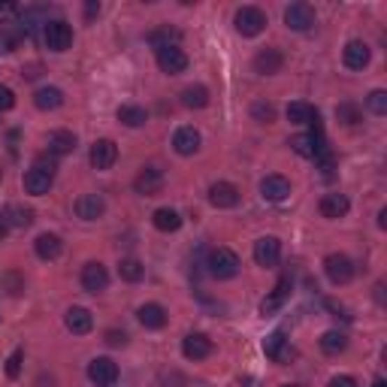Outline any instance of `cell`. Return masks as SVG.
<instances>
[{"label":"cell","instance_id":"obj_1","mask_svg":"<svg viewBox=\"0 0 387 387\" xmlns=\"http://www.w3.org/2000/svg\"><path fill=\"white\" fill-rule=\"evenodd\" d=\"M43 43L49 52H67L73 45V27L67 22H61V18H54V22H45L43 24Z\"/></svg>","mask_w":387,"mask_h":387},{"label":"cell","instance_id":"obj_2","mask_svg":"<svg viewBox=\"0 0 387 387\" xmlns=\"http://www.w3.org/2000/svg\"><path fill=\"white\" fill-rule=\"evenodd\" d=\"M239 254L230 251V248H215V251L209 254V272L215 275V279H233V275L239 272Z\"/></svg>","mask_w":387,"mask_h":387},{"label":"cell","instance_id":"obj_3","mask_svg":"<svg viewBox=\"0 0 387 387\" xmlns=\"http://www.w3.org/2000/svg\"><path fill=\"white\" fill-rule=\"evenodd\" d=\"M324 272L333 284H348L354 279V263H351V257H345V254H327Z\"/></svg>","mask_w":387,"mask_h":387},{"label":"cell","instance_id":"obj_4","mask_svg":"<svg viewBox=\"0 0 387 387\" xmlns=\"http://www.w3.org/2000/svg\"><path fill=\"white\" fill-rule=\"evenodd\" d=\"M88 379L97 387L115 384L118 381V363L112 360V357H94V360L88 363Z\"/></svg>","mask_w":387,"mask_h":387},{"label":"cell","instance_id":"obj_5","mask_svg":"<svg viewBox=\"0 0 387 387\" xmlns=\"http://www.w3.org/2000/svg\"><path fill=\"white\" fill-rule=\"evenodd\" d=\"M284 24L291 27V31H312L315 27V9H312L309 3H291L288 9H284Z\"/></svg>","mask_w":387,"mask_h":387},{"label":"cell","instance_id":"obj_6","mask_svg":"<svg viewBox=\"0 0 387 387\" xmlns=\"http://www.w3.org/2000/svg\"><path fill=\"white\" fill-rule=\"evenodd\" d=\"M266 27V15L257 6H242L236 13V31L242 36H257Z\"/></svg>","mask_w":387,"mask_h":387},{"label":"cell","instance_id":"obj_7","mask_svg":"<svg viewBox=\"0 0 387 387\" xmlns=\"http://www.w3.org/2000/svg\"><path fill=\"white\" fill-rule=\"evenodd\" d=\"M82 288H85L88 293H103L109 288V272H106V266L103 263H97V261H91L82 266Z\"/></svg>","mask_w":387,"mask_h":387},{"label":"cell","instance_id":"obj_8","mask_svg":"<svg viewBox=\"0 0 387 387\" xmlns=\"http://www.w3.org/2000/svg\"><path fill=\"white\" fill-rule=\"evenodd\" d=\"M158 67L163 73H170V76L185 73L188 70V54L182 52L179 45H163V49H158Z\"/></svg>","mask_w":387,"mask_h":387},{"label":"cell","instance_id":"obj_9","mask_svg":"<svg viewBox=\"0 0 387 387\" xmlns=\"http://www.w3.org/2000/svg\"><path fill=\"white\" fill-rule=\"evenodd\" d=\"M291 149L297 154H302V158L315 161L321 152H327V140H324V133H300L291 140Z\"/></svg>","mask_w":387,"mask_h":387},{"label":"cell","instance_id":"obj_10","mask_svg":"<svg viewBox=\"0 0 387 387\" xmlns=\"http://www.w3.org/2000/svg\"><path fill=\"white\" fill-rule=\"evenodd\" d=\"M163 170H158V167H145L140 176H136V182H133V188H136V194H143V197H158V194L163 191Z\"/></svg>","mask_w":387,"mask_h":387},{"label":"cell","instance_id":"obj_11","mask_svg":"<svg viewBox=\"0 0 387 387\" xmlns=\"http://www.w3.org/2000/svg\"><path fill=\"white\" fill-rule=\"evenodd\" d=\"M279 257H282V242L275 236H261L254 242V261H257V266H275L279 263Z\"/></svg>","mask_w":387,"mask_h":387},{"label":"cell","instance_id":"obj_12","mask_svg":"<svg viewBox=\"0 0 387 387\" xmlns=\"http://www.w3.org/2000/svg\"><path fill=\"white\" fill-rule=\"evenodd\" d=\"M91 167L94 170H112V163L118 158V145L112 140H97L94 145H91Z\"/></svg>","mask_w":387,"mask_h":387},{"label":"cell","instance_id":"obj_13","mask_svg":"<svg viewBox=\"0 0 387 387\" xmlns=\"http://www.w3.org/2000/svg\"><path fill=\"white\" fill-rule=\"evenodd\" d=\"M209 203L218 209H233L239 203V188L233 182H215V185L209 188Z\"/></svg>","mask_w":387,"mask_h":387},{"label":"cell","instance_id":"obj_14","mask_svg":"<svg viewBox=\"0 0 387 387\" xmlns=\"http://www.w3.org/2000/svg\"><path fill=\"white\" fill-rule=\"evenodd\" d=\"M64 324H67V330L73 336H85V333L94 330V315H91L88 309H82V306H73V309H67Z\"/></svg>","mask_w":387,"mask_h":387},{"label":"cell","instance_id":"obj_15","mask_svg":"<svg viewBox=\"0 0 387 387\" xmlns=\"http://www.w3.org/2000/svg\"><path fill=\"white\" fill-rule=\"evenodd\" d=\"M73 209H76V215L82 221H97L106 212V200L100 197V194H82Z\"/></svg>","mask_w":387,"mask_h":387},{"label":"cell","instance_id":"obj_16","mask_svg":"<svg viewBox=\"0 0 387 387\" xmlns=\"http://www.w3.org/2000/svg\"><path fill=\"white\" fill-rule=\"evenodd\" d=\"M200 143H203V136H200V131H194V127H179L176 136H173V149H176L182 158L197 154L200 152Z\"/></svg>","mask_w":387,"mask_h":387},{"label":"cell","instance_id":"obj_17","mask_svg":"<svg viewBox=\"0 0 387 387\" xmlns=\"http://www.w3.org/2000/svg\"><path fill=\"white\" fill-rule=\"evenodd\" d=\"M261 197L270 203H284L291 197V182L284 176H266L261 182Z\"/></svg>","mask_w":387,"mask_h":387},{"label":"cell","instance_id":"obj_18","mask_svg":"<svg viewBox=\"0 0 387 387\" xmlns=\"http://www.w3.org/2000/svg\"><path fill=\"white\" fill-rule=\"evenodd\" d=\"M370 58H372V52H370V45H366L363 40H351L345 45V52H342V61H345L348 70H363L366 64H370Z\"/></svg>","mask_w":387,"mask_h":387},{"label":"cell","instance_id":"obj_19","mask_svg":"<svg viewBox=\"0 0 387 387\" xmlns=\"http://www.w3.org/2000/svg\"><path fill=\"white\" fill-rule=\"evenodd\" d=\"M291 288H293V279H291V275H282L279 284H275V291L261 302V315H272V312H279L284 306V300H288Z\"/></svg>","mask_w":387,"mask_h":387},{"label":"cell","instance_id":"obj_20","mask_svg":"<svg viewBox=\"0 0 387 387\" xmlns=\"http://www.w3.org/2000/svg\"><path fill=\"white\" fill-rule=\"evenodd\" d=\"M282 67H284V54L279 49H261L254 54V70L261 76H275Z\"/></svg>","mask_w":387,"mask_h":387},{"label":"cell","instance_id":"obj_21","mask_svg":"<svg viewBox=\"0 0 387 387\" xmlns=\"http://www.w3.org/2000/svg\"><path fill=\"white\" fill-rule=\"evenodd\" d=\"M182 354L188 357V360H206V357L212 354V342L203 333H191V336H185L182 339Z\"/></svg>","mask_w":387,"mask_h":387},{"label":"cell","instance_id":"obj_22","mask_svg":"<svg viewBox=\"0 0 387 387\" xmlns=\"http://www.w3.org/2000/svg\"><path fill=\"white\" fill-rule=\"evenodd\" d=\"M136 318H140V324L145 330H161L167 324V309H163L161 302H145V306H140V312H136Z\"/></svg>","mask_w":387,"mask_h":387},{"label":"cell","instance_id":"obj_23","mask_svg":"<svg viewBox=\"0 0 387 387\" xmlns=\"http://www.w3.org/2000/svg\"><path fill=\"white\" fill-rule=\"evenodd\" d=\"M52 182H54V176H52V173H45V170L31 167V170L24 173V191L34 194V197H43V194H49Z\"/></svg>","mask_w":387,"mask_h":387},{"label":"cell","instance_id":"obj_24","mask_svg":"<svg viewBox=\"0 0 387 387\" xmlns=\"http://www.w3.org/2000/svg\"><path fill=\"white\" fill-rule=\"evenodd\" d=\"M34 251L40 261H58L64 251V242H61V236H54V233H43V236H36Z\"/></svg>","mask_w":387,"mask_h":387},{"label":"cell","instance_id":"obj_25","mask_svg":"<svg viewBox=\"0 0 387 387\" xmlns=\"http://www.w3.org/2000/svg\"><path fill=\"white\" fill-rule=\"evenodd\" d=\"M318 209H321V215H324V218H342V215H348L351 203H348L345 194H324Z\"/></svg>","mask_w":387,"mask_h":387},{"label":"cell","instance_id":"obj_26","mask_svg":"<svg viewBox=\"0 0 387 387\" xmlns=\"http://www.w3.org/2000/svg\"><path fill=\"white\" fill-rule=\"evenodd\" d=\"M0 218H3V224L6 227H31V221H34V212L31 209H24V206H18V203H9V206L0 212Z\"/></svg>","mask_w":387,"mask_h":387},{"label":"cell","instance_id":"obj_27","mask_svg":"<svg viewBox=\"0 0 387 387\" xmlns=\"http://www.w3.org/2000/svg\"><path fill=\"white\" fill-rule=\"evenodd\" d=\"M152 224L161 230V233H176V230L182 227V215L176 209H170V206H163V209H158L152 215Z\"/></svg>","mask_w":387,"mask_h":387},{"label":"cell","instance_id":"obj_28","mask_svg":"<svg viewBox=\"0 0 387 387\" xmlns=\"http://www.w3.org/2000/svg\"><path fill=\"white\" fill-rule=\"evenodd\" d=\"M34 103H36V109H43V112H52V109H58V106H64V91L61 88H40L34 94Z\"/></svg>","mask_w":387,"mask_h":387},{"label":"cell","instance_id":"obj_29","mask_svg":"<svg viewBox=\"0 0 387 387\" xmlns=\"http://www.w3.org/2000/svg\"><path fill=\"white\" fill-rule=\"evenodd\" d=\"M182 106L185 109H206L209 106V88L206 85H188L182 91Z\"/></svg>","mask_w":387,"mask_h":387},{"label":"cell","instance_id":"obj_30","mask_svg":"<svg viewBox=\"0 0 387 387\" xmlns=\"http://www.w3.org/2000/svg\"><path fill=\"white\" fill-rule=\"evenodd\" d=\"M73 149H76V136L70 131H52L49 133V152L54 158H58V154H70Z\"/></svg>","mask_w":387,"mask_h":387},{"label":"cell","instance_id":"obj_31","mask_svg":"<svg viewBox=\"0 0 387 387\" xmlns=\"http://www.w3.org/2000/svg\"><path fill=\"white\" fill-rule=\"evenodd\" d=\"M315 115H318V109L312 103H306V100H293V103L288 106V122L291 124H309Z\"/></svg>","mask_w":387,"mask_h":387},{"label":"cell","instance_id":"obj_32","mask_svg":"<svg viewBox=\"0 0 387 387\" xmlns=\"http://www.w3.org/2000/svg\"><path fill=\"white\" fill-rule=\"evenodd\" d=\"M22 36H24V34H22V24L0 22V52H13Z\"/></svg>","mask_w":387,"mask_h":387},{"label":"cell","instance_id":"obj_33","mask_svg":"<svg viewBox=\"0 0 387 387\" xmlns=\"http://www.w3.org/2000/svg\"><path fill=\"white\" fill-rule=\"evenodd\" d=\"M284 348H288V339H284L282 330H275L263 339V354L272 357V360H284Z\"/></svg>","mask_w":387,"mask_h":387},{"label":"cell","instance_id":"obj_34","mask_svg":"<svg viewBox=\"0 0 387 387\" xmlns=\"http://www.w3.org/2000/svg\"><path fill=\"white\" fill-rule=\"evenodd\" d=\"M118 275H122L124 282H143L145 266L136 261V257H122V261H118Z\"/></svg>","mask_w":387,"mask_h":387},{"label":"cell","instance_id":"obj_35","mask_svg":"<svg viewBox=\"0 0 387 387\" xmlns=\"http://www.w3.org/2000/svg\"><path fill=\"white\" fill-rule=\"evenodd\" d=\"M118 122H122L124 127H143L145 122H149V112H145L143 106H122L118 109Z\"/></svg>","mask_w":387,"mask_h":387},{"label":"cell","instance_id":"obj_36","mask_svg":"<svg viewBox=\"0 0 387 387\" xmlns=\"http://www.w3.org/2000/svg\"><path fill=\"white\" fill-rule=\"evenodd\" d=\"M345 345H348V339H345V333H339V330H327V333L321 336V351L324 354H342Z\"/></svg>","mask_w":387,"mask_h":387},{"label":"cell","instance_id":"obj_37","mask_svg":"<svg viewBox=\"0 0 387 387\" xmlns=\"http://www.w3.org/2000/svg\"><path fill=\"white\" fill-rule=\"evenodd\" d=\"M149 43L154 45V52H158V49H163V45H176L179 43V34L170 31V27H163V31H154L149 36Z\"/></svg>","mask_w":387,"mask_h":387},{"label":"cell","instance_id":"obj_38","mask_svg":"<svg viewBox=\"0 0 387 387\" xmlns=\"http://www.w3.org/2000/svg\"><path fill=\"white\" fill-rule=\"evenodd\" d=\"M251 118H254V122H261V124H270V122H275V106L261 100V103L251 106Z\"/></svg>","mask_w":387,"mask_h":387},{"label":"cell","instance_id":"obj_39","mask_svg":"<svg viewBox=\"0 0 387 387\" xmlns=\"http://www.w3.org/2000/svg\"><path fill=\"white\" fill-rule=\"evenodd\" d=\"M366 106H370L375 115H387V91H381V88L372 91V94L366 97Z\"/></svg>","mask_w":387,"mask_h":387},{"label":"cell","instance_id":"obj_40","mask_svg":"<svg viewBox=\"0 0 387 387\" xmlns=\"http://www.w3.org/2000/svg\"><path fill=\"white\" fill-rule=\"evenodd\" d=\"M22 360H24V351H22V348H15V351L9 354V360H6V375H9V379H18V375H22Z\"/></svg>","mask_w":387,"mask_h":387},{"label":"cell","instance_id":"obj_41","mask_svg":"<svg viewBox=\"0 0 387 387\" xmlns=\"http://www.w3.org/2000/svg\"><path fill=\"white\" fill-rule=\"evenodd\" d=\"M336 115H339V122H345V124H357L360 122V109H357L354 103H342L336 109Z\"/></svg>","mask_w":387,"mask_h":387},{"label":"cell","instance_id":"obj_42","mask_svg":"<svg viewBox=\"0 0 387 387\" xmlns=\"http://www.w3.org/2000/svg\"><path fill=\"white\" fill-rule=\"evenodd\" d=\"M34 167L36 170H45V173H52L54 176V170H58V161H54V154H36V161H34Z\"/></svg>","mask_w":387,"mask_h":387},{"label":"cell","instance_id":"obj_43","mask_svg":"<svg viewBox=\"0 0 387 387\" xmlns=\"http://www.w3.org/2000/svg\"><path fill=\"white\" fill-rule=\"evenodd\" d=\"M13 106H15V94H13V88L0 85V112H6V109H13Z\"/></svg>","mask_w":387,"mask_h":387},{"label":"cell","instance_id":"obj_44","mask_svg":"<svg viewBox=\"0 0 387 387\" xmlns=\"http://www.w3.org/2000/svg\"><path fill=\"white\" fill-rule=\"evenodd\" d=\"M106 342L112 345V348H122V345H127V333L122 330V333H118V330H109L106 333Z\"/></svg>","mask_w":387,"mask_h":387},{"label":"cell","instance_id":"obj_45","mask_svg":"<svg viewBox=\"0 0 387 387\" xmlns=\"http://www.w3.org/2000/svg\"><path fill=\"white\" fill-rule=\"evenodd\" d=\"M327 387H357V381L351 379V375H336V379H330Z\"/></svg>","mask_w":387,"mask_h":387},{"label":"cell","instance_id":"obj_46","mask_svg":"<svg viewBox=\"0 0 387 387\" xmlns=\"http://www.w3.org/2000/svg\"><path fill=\"white\" fill-rule=\"evenodd\" d=\"M85 13H88V18H94V15L100 13V3H88V6H85Z\"/></svg>","mask_w":387,"mask_h":387},{"label":"cell","instance_id":"obj_47","mask_svg":"<svg viewBox=\"0 0 387 387\" xmlns=\"http://www.w3.org/2000/svg\"><path fill=\"white\" fill-rule=\"evenodd\" d=\"M379 227H387V209L379 212Z\"/></svg>","mask_w":387,"mask_h":387},{"label":"cell","instance_id":"obj_48","mask_svg":"<svg viewBox=\"0 0 387 387\" xmlns=\"http://www.w3.org/2000/svg\"><path fill=\"white\" fill-rule=\"evenodd\" d=\"M3 233H6V224H3V218H0V239H3Z\"/></svg>","mask_w":387,"mask_h":387},{"label":"cell","instance_id":"obj_49","mask_svg":"<svg viewBox=\"0 0 387 387\" xmlns=\"http://www.w3.org/2000/svg\"><path fill=\"white\" fill-rule=\"evenodd\" d=\"M372 387H387V384H384V381H381V379H379V381H375V384H372Z\"/></svg>","mask_w":387,"mask_h":387},{"label":"cell","instance_id":"obj_50","mask_svg":"<svg viewBox=\"0 0 387 387\" xmlns=\"http://www.w3.org/2000/svg\"><path fill=\"white\" fill-rule=\"evenodd\" d=\"M282 387H300V384H282Z\"/></svg>","mask_w":387,"mask_h":387}]
</instances>
